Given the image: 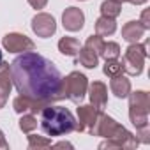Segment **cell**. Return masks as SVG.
<instances>
[{"label":"cell","instance_id":"obj_3","mask_svg":"<svg viewBox=\"0 0 150 150\" xmlns=\"http://www.w3.org/2000/svg\"><path fill=\"white\" fill-rule=\"evenodd\" d=\"M39 113H41V129L48 136H64L76 129V120L67 108L46 104Z\"/></svg>","mask_w":150,"mask_h":150},{"label":"cell","instance_id":"obj_12","mask_svg":"<svg viewBox=\"0 0 150 150\" xmlns=\"http://www.w3.org/2000/svg\"><path fill=\"white\" fill-rule=\"evenodd\" d=\"M11 87H13V80H11V72H9V64L0 62V108L6 106Z\"/></svg>","mask_w":150,"mask_h":150},{"label":"cell","instance_id":"obj_25","mask_svg":"<svg viewBox=\"0 0 150 150\" xmlns=\"http://www.w3.org/2000/svg\"><path fill=\"white\" fill-rule=\"evenodd\" d=\"M139 23L145 27V30L150 28V11H148V9H145V11L141 13V20H139Z\"/></svg>","mask_w":150,"mask_h":150},{"label":"cell","instance_id":"obj_23","mask_svg":"<svg viewBox=\"0 0 150 150\" xmlns=\"http://www.w3.org/2000/svg\"><path fill=\"white\" fill-rule=\"evenodd\" d=\"M28 146L30 148H48V146H51V141L48 138H41V136L30 134L28 136Z\"/></svg>","mask_w":150,"mask_h":150},{"label":"cell","instance_id":"obj_5","mask_svg":"<svg viewBox=\"0 0 150 150\" xmlns=\"http://www.w3.org/2000/svg\"><path fill=\"white\" fill-rule=\"evenodd\" d=\"M146 46L145 44H138V42H131V46L125 50V55L122 58V71L131 74V76H139L143 71V64L146 58Z\"/></svg>","mask_w":150,"mask_h":150},{"label":"cell","instance_id":"obj_6","mask_svg":"<svg viewBox=\"0 0 150 150\" xmlns=\"http://www.w3.org/2000/svg\"><path fill=\"white\" fill-rule=\"evenodd\" d=\"M87 88H88L87 76L81 74V72H78V71L71 72L67 78H64V94L72 103H80L85 97Z\"/></svg>","mask_w":150,"mask_h":150},{"label":"cell","instance_id":"obj_27","mask_svg":"<svg viewBox=\"0 0 150 150\" xmlns=\"http://www.w3.org/2000/svg\"><path fill=\"white\" fill-rule=\"evenodd\" d=\"M0 148H7V141H6V138H4V134H2V131H0Z\"/></svg>","mask_w":150,"mask_h":150},{"label":"cell","instance_id":"obj_21","mask_svg":"<svg viewBox=\"0 0 150 150\" xmlns=\"http://www.w3.org/2000/svg\"><path fill=\"white\" fill-rule=\"evenodd\" d=\"M101 57L108 58H118L120 57V46L117 42H104L103 50H101Z\"/></svg>","mask_w":150,"mask_h":150},{"label":"cell","instance_id":"obj_24","mask_svg":"<svg viewBox=\"0 0 150 150\" xmlns=\"http://www.w3.org/2000/svg\"><path fill=\"white\" fill-rule=\"evenodd\" d=\"M103 44H104V41H103V37L101 35H90L88 39H87V42H85V46H88L90 50H94L97 55H101V50H103Z\"/></svg>","mask_w":150,"mask_h":150},{"label":"cell","instance_id":"obj_15","mask_svg":"<svg viewBox=\"0 0 150 150\" xmlns=\"http://www.w3.org/2000/svg\"><path fill=\"white\" fill-rule=\"evenodd\" d=\"M110 88H111V92H113L117 97L124 99V97H127V96L131 94V81H129L125 76H122V74H117V76H111Z\"/></svg>","mask_w":150,"mask_h":150},{"label":"cell","instance_id":"obj_19","mask_svg":"<svg viewBox=\"0 0 150 150\" xmlns=\"http://www.w3.org/2000/svg\"><path fill=\"white\" fill-rule=\"evenodd\" d=\"M101 13H103V16L115 20L122 13V4L115 2V0H104V2L101 4Z\"/></svg>","mask_w":150,"mask_h":150},{"label":"cell","instance_id":"obj_14","mask_svg":"<svg viewBox=\"0 0 150 150\" xmlns=\"http://www.w3.org/2000/svg\"><path fill=\"white\" fill-rule=\"evenodd\" d=\"M145 34V27L138 21H127L124 27H122V37L127 41V42H138Z\"/></svg>","mask_w":150,"mask_h":150},{"label":"cell","instance_id":"obj_13","mask_svg":"<svg viewBox=\"0 0 150 150\" xmlns=\"http://www.w3.org/2000/svg\"><path fill=\"white\" fill-rule=\"evenodd\" d=\"M90 101L96 108L103 110L106 108V103H108V88L104 83L101 81H94L90 85Z\"/></svg>","mask_w":150,"mask_h":150},{"label":"cell","instance_id":"obj_16","mask_svg":"<svg viewBox=\"0 0 150 150\" xmlns=\"http://www.w3.org/2000/svg\"><path fill=\"white\" fill-rule=\"evenodd\" d=\"M78 55H80L78 57V62L81 65H85L87 69H94L97 65V62H99V55L94 50H90L88 46H81L80 51H78Z\"/></svg>","mask_w":150,"mask_h":150},{"label":"cell","instance_id":"obj_22","mask_svg":"<svg viewBox=\"0 0 150 150\" xmlns=\"http://www.w3.org/2000/svg\"><path fill=\"white\" fill-rule=\"evenodd\" d=\"M35 127H37V118L30 113H23V117L20 120V129L23 132H32Z\"/></svg>","mask_w":150,"mask_h":150},{"label":"cell","instance_id":"obj_26","mask_svg":"<svg viewBox=\"0 0 150 150\" xmlns=\"http://www.w3.org/2000/svg\"><path fill=\"white\" fill-rule=\"evenodd\" d=\"M28 4L34 9H44V6L48 4V0H28Z\"/></svg>","mask_w":150,"mask_h":150},{"label":"cell","instance_id":"obj_20","mask_svg":"<svg viewBox=\"0 0 150 150\" xmlns=\"http://www.w3.org/2000/svg\"><path fill=\"white\" fill-rule=\"evenodd\" d=\"M122 64L117 60V58H108L106 64H104V74L106 76H117V74H122Z\"/></svg>","mask_w":150,"mask_h":150},{"label":"cell","instance_id":"obj_18","mask_svg":"<svg viewBox=\"0 0 150 150\" xmlns=\"http://www.w3.org/2000/svg\"><path fill=\"white\" fill-rule=\"evenodd\" d=\"M80 48H81L80 41L74 39V37H62V39L58 41V50H60V53H64V55H67V57L78 55Z\"/></svg>","mask_w":150,"mask_h":150},{"label":"cell","instance_id":"obj_7","mask_svg":"<svg viewBox=\"0 0 150 150\" xmlns=\"http://www.w3.org/2000/svg\"><path fill=\"white\" fill-rule=\"evenodd\" d=\"M103 111L92 104H85V106H80L78 108V124H76V129L81 131V132H90L94 131L96 127V122L99 118Z\"/></svg>","mask_w":150,"mask_h":150},{"label":"cell","instance_id":"obj_4","mask_svg":"<svg viewBox=\"0 0 150 150\" xmlns=\"http://www.w3.org/2000/svg\"><path fill=\"white\" fill-rule=\"evenodd\" d=\"M148 110H150V97L146 92L138 90L129 94V118L136 125V129L148 127Z\"/></svg>","mask_w":150,"mask_h":150},{"label":"cell","instance_id":"obj_2","mask_svg":"<svg viewBox=\"0 0 150 150\" xmlns=\"http://www.w3.org/2000/svg\"><path fill=\"white\" fill-rule=\"evenodd\" d=\"M92 134L96 136H103V138H108L106 143H101V148H134L138 146V138L132 136L127 129H124L120 124H117L111 117L101 113L97 122H96V127L92 131Z\"/></svg>","mask_w":150,"mask_h":150},{"label":"cell","instance_id":"obj_30","mask_svg":"<svg viewBox=\"0 0 150 150\" xmlns=\"http://www.w3.org/2000/svg\"><path fill=\"white\" fill-rule=\"evenodd\" d=\"M115 2H118V4H124V2H127V0H115Z\"/></svg>","mask_w":150,"mask_h":150},{"label":"cell","instance_id":"obj_8","mask_svg":"<svg viewBox=\"0 0 150 150\" xmlns=\"http://www.w3.org/2000/svg\"><path fill=\"white\" fill-rule=\"evenodd\" d=\"M32 30L39 35V37H51L57 32V23L55 18L51 14L46 13H39L32 18Z\"/></svg>","mask_w":150,"mask_h":150},{"label":"cell","instance_id":"obj_1","mask_svg":"<svg viewBox=\"0 0 150 150\" xmlns=\"http://www.w3.org/2000/svg\"><path fill=\"white\" fill-rule=\"evenodd\" d=\"M13 85L18 94L30 99L51 104L53 101L65 99L64 78L51 60L35 53L25 51L16 57L9 67Z\"/></svg>","mask_w":150,"mask_h":150},{"label":"cell","instance_id":"obj_10","mask_svg":"<svg viewBox=\"0 0 150 150\" xmlns=\"http://www.w3.org/2000/svg\"><path fill=\"white\" fill-rule=\"evenodd\" d=\"M62 23H64V28L65 30H69V32H78V30L83 28L85 14L78 7H67L64 11V14H62Z\"/></svg>","mask_w":150,"mask_h":150},{"label":"cell","instance_id":"obj_9","mask_svg":"<svg viewBox=\"0 0 150 150\" xmlns=\"http://www.w3.org/2000/svg\"><path fill=\"white\" fill-rule=\"evenodd\" d=\"M2 44H4V48H6L7 51H11V53L32 51V50H34V46H35L32 39H28V37H27V35H23V34H16V32L7 34V35L4 37Z\"/></svg>","mask_w":150,"mask_h":150},{"label":"cell","instance_id":"obj_28","mask_svg":"<svg viewBox=\"0 0 150 150\" xmlns=\"http://www.w3.org/2000/svg\"><path fill=\"white\" fill-rule=\"evenodd\" d=\"M129 4H134V6H141V4H145L146 0H127Z\"/></svg>","mask_w":150,"mask_h":150},{"label":"cell","instance_id":"obj_31","mask_svg":"<svg viewBox=\"0 0 150 150\" xmlns=\"http://www.w3.org/2000/svg\"><path fill=\"white\" fill-rule=\"evenodd\" d=\"M0 62H2V51H0Z\"/></svg>","mask_w":150,"mask_h":150},{"label":"cell","instance_id":"obj_29","mask_svg":"<svg viewBox=\"0 0 150 150\" xmlns=\"http://www.w3.org/2000/svg\"><path fill=\"white\" fill-rule=\"evenodd\" d=\"M55 146H57V148H58V146H69V148H71L72 145H71V143H64V141H62V143H57Z\"/></svg>","mask_w":150,"mask_h":150},{"label":"cell","instance_id":"obj_11","mask_svg":"<svg viewBox=\"0 0 150 150\" xmlns=\"http://www.w3.org/2000/svg\"><path fill=\"white\" fill-rule=\"evenodd\" d=\"M46 106V103H41V101H35V99H30L27 96H18L14 101H13V108L16 113H39L42 108Z\"/></svg>","mask_w":150,"mask_h":150},{"label":"cell","instance_id":"obj_17","mask_svg":"<svg viewBox=\"0 0 150 150\" xmlns=\"http://www.w3.org/2000/svg\"><path fill=\"white\" fill-rule=\"evenodd\" d=\"M117 30V23L113 18H106V16H101L97 21H96V34L101 35V37H108L111 34H115Z\"/></svg>","mask_w":150,"mask_h":150}]
</instances>
